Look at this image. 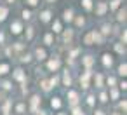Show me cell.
I'll use <instances>...</instances> for the list:
<instances>
[{
	"mask_svg": "<svg viewBox=\"0 0 127 115\" xmlns=\"http://www.w3.org/2000/svg\"><path fill=\"white\" fill-rule=\"evenodd\" d=\"M45 61H47V63H45L47 70H49V72H52V73H58V72H59V68H61V65H63V61H61V58H59V56H49Z\"/></svg>",
	"mask_w": 127,
	"mask_h": 115,
	"instance_id": "1",
	"label": "cell"
},
{
	"mask_svg": "<svg viewBox=\"0 0 127 115\" xmlns=\"http://www.w3.org/2000/svg\"><path fill=\"white\" fill-rule=\"evenodd\" d=\"M40 106H42V98H40V94H32L30 96V99H28V110L32 112V113H35L37 110H40Z\"/></svg>",
	"mask_w": 127,
	"mask_h": 115,
	"instance_id": "2",
	"label": "cell"
},
{
	"mask_svg": "<svg viewBox=\"0 0 127 115\" xmlns=\"http://www.w3.org/2000/svg\"><path fill=\"white\" fill-rule=\"evenodd\" d=\"M94 12H96V16L97 18H103V16H106L110 11H108V2H104V0H99V2H94Z\"/></svg>",
	"mask_w": 127,
	"mask_h": 115,
	"instance_id": "3",
	"label": "cell"
},
{
	"mask_svg": "<svg viewBox=\"0 0 127 115\" xmlns=\"http://www.w3.org/2000/svg\"><path fill=\"white\" fill-rule=\"evenodd\" d=\"M33 59L35 61H45L47 58H49V54H47V49L44 47V45H37L35 49H33Z\"/></svg>",
	"mask_w": 127,
	"mask_h": 115,
	"instance_id": "4",
	"label": "cell"
},
{
	"mask_svg": "<svg viewBox=\"0 0 127 115\" xmlns=\"http://www.w3.org/2000/svg\"><path fill=\"white\" fill-rule=\"evenodd\" d=\"M92 75H94V73H92V70H84V72L80 73V85H82V89H84V91H87V89H89Z\"/></svg>",
	"mask_w": 127,
	"mask_h": 115,
	"instance_id": "5",
	"label": "cell"
},
{
	"mask_svg": "<svg viewBox=\"0 0 127 115\" xmlns=\"http://www.w3.org/2000/svg\"><path fill=\"white\" fill-rule=\"evenodd\" d=\"M66 98H68V105H70V108L80 105V94H78V91H75V89H68Z\"/></svg>",
	"mask_w": 127,
	"mask_h": 115,
	"instance_id": "6",
	"label": "cell"
},
{
	"mask_svg": "<svg viewBox=\"0 0 127 115\" xmlns=\"http://www.w3.org/2000/svg\"><path fill=\"white\" fill-rule=\"evenodd\" d=\"M11 73H12V80L14 82H18V84L26 82V72L23 68H14V70H11Z\"/></svg>",
	"mask_w": 127,
	"mask_h": 115,
	"instance_id": "7",
	"label": "cell"
},
{
	"mask_svg": "<svg viewBox=\"0 0 127 115\" xmlns=\"http://www.w3.org/2000/svg\"><path fill=\"white\" fill-rule=\"evenodd\" d=\"M80 63H82V68L84 70H92V66L96 63V58L92 54H85V56L80 58Z\"/></svg>",
	"mask_w": 127,
	"mask_h": 115,
	"instance_id": "8",
	"label": "cell"
},
{
	"mask_svg": "<svg viewBox=\"0 0 127 115\" xmlns=\"http://www.w3.org/2000/svg\"><path fill=\"white\" fill-rule=\"evenodd\" d=\"M9 30H11V33L12 35H21L23 33V30H25V25H23V21H19V19H14L12 23H11V26H9Z\"/></svg>",
	"mask_w": 127,
	"mask_h": 115,
	"instance_id": "9",
	"label": "cell"
},
{
	"mask_svg": "<svg viewBox=\"0 0 127 115\" xmlns=\"http://www.w3.org/2000/svg\"><path fill=\"white\" fill-rule=\"evenodd\" d=\"M61 80H59V85H64V87H71V84H73V78H71V72L66 68L64 72H63V75L59 77Z\"/></svg>",
	"mask_w": 127,
	"mask_h": 115,
	"instance_id": "10",
	"label": "cell"
},
{
	"mask_svg": "<svg viewBox=\"0 0 127 115\" xmlns=\"http://www.w3.org/2000/svg\"><path fill=\"white\" fill-rule=\"evenodd\" d=\"M61 35H63V37H61V38H63V44H66V45H68V44H71V42H73L75 30H73V28H68V30H64V28H63Z\"/></svg>",
	"mask_w": 127,
	"mask_h": 115,
	"instance_id": "11",
	"label": "cell"
},
{
	"mask_svg": "<svg viewBox=\"0 0 127 115\" xmlns=\"http://www.w3.org/2000/svg\"><path fill=\"white\" fill-rule=\"evenodd\" d=\"M101 65H103L104 68H111V66L115 65V58H113V54L104 52V54L101 56Z\"/></svg>",
	"mask_w": 127,
	"mask_h": 115,
	"instance_id": "12",
	"label": "cell"
},
{
	"mask_svg": "<svg viewBox=\"0 0 127 115\" xmlns=\"http://www.w3.org/2000/svg\"><path fill=\"white\" fill-rule=\"evenodd\" d=\"M38 21L40 23H51L52 21V11L51 9H44V11H40V14H38Z\"/></svg>",
	"mask_w": 127,
	"mask_h": 115,
	"instance_id": "13",
	"label": "cell"
},
{
	"mask_svg": "<svg viewBox=\"0 0 127 115\" xmlns=\"http://www.w3.org/2000/svg\"><path fill=\"white\" fill-rule=\"evenodd\" d=\"M92 80H94V87L96 89H103V85H104V75L101 72H96L92 75Z\"/></svg>",
	"mask_w": 127,
	"mask_h": 115,
	"instance_id": "14",
	"label": "cell"
},
{
	"mask_svg": "<svg viewBox=\"0 0 127 115\" xmlns=\"http://www.w3.org/2000/svg\"><path fill=\"white\" fill-rule=\"evenodd\" d=\"M115 14H117V21L118 23H125V19H127V9H125V5L118 7L115 11Z\"/></svg>",
	"mask_w": 127,
	"mask_h": 115,
	"instance_id": "15",
	"label": "cell"
},
{
	"mask_svg": "<svg viewBox=\"0 0 127 115\" xmlns=\"http://www.w3.org/2000/svg\"><path fill=\"white\" fill-rule=\"evenodd\" d=\"M99 33L106 38V37H110V35L113 33V26H111L110 23H103V25L99 26Z\"/></svg>",
	"mask_w": 127,
	"mask_h": 115,
	"instance_id": "16",
	"label": "cell"
},
{
	"mask_svg": "<svg viewBox=\"0 0 127 115\" xmlns=\"http://www.w3.org/2000/svg\"><path fill=\"white\" fill-rule=\"evenodd\" d=\"M73 18H75V11L71 7H68V9L63 11V21L64 23H73Z\"/></svg>",
	"mask_w": 127,
	"mask_h": 115,
	"instance_id": "17",
	"label": "cell"
},
{
	"mask_svg": "<svg viewBox=\"0 0 127 115\" xmlns=\"http://www.w3.org/2000/svg\"><path fill=\"white\" fill-rule=\"evenodd\" d=\"M11 70H12L11 63H7V61H2V63H0V77L9 75V73H11Z\"/></svg>",
	"mask_w": 127,
	"mask_h": 115,
	"instance_id": "18",
	"label": "cell"
},
{
	"mask_svg": "<svg viewBox=\"0 0 127 115\" xmlns=\"http://www.w3.org/2000/svg\"><path fill=\"white\" fill-rule=\"evenodd\" d=\"M108 98L111 101H118L120 99V89L118 87H110L108 89Z\"/></svg>",
	"mask_w": 127,
	"mask_h": 115,
	"instance_id": "19",
	"label": "cell"
},
{
	"mask_svg": "<svg viewBox=\"0 0 127 115\" xmlns=\"http://www.w3.org/2000/svg\"><path fill=\"white\" fill-rule=\"evenodd\" d=\"M44 47H49V45H54V42H56V38H54V33L52 32H49V33H45L44 35Z\"/></svg>",
	"mask_w": 127,
	"mask_h": 115,
	"instance_id": "20",
	"label": "cell"
},
{
	"mask_svg": "<svg viewBox=\"0 0 127 115\" xmlns=\"http://www.w3.org/2000/svg\"><path fill=\"white\" fill-rule=\"evenodd\" d=\"M61 106H63V99H61V96H54V98H51V108H52V110H61Z\"/></svg>",
	"mask_w": 127,
	"mask_h": 115,
	"instance_id": "21",
	"label": "cell"
},
{
	"mask_svg": "<svg viewBox=\"0 0 127 115\" xmlns=\"http://www.w3.org/2000/svg\"><path fill=\"white\" fill-rule=\"evenodd\" d=\"M63 32V21L61 19H54L52 21V33L54 35H59Z\"/></svg>",
	"mask_w": 127,
	"mask_h": 115,
	"instance_id": "22",
	"label": "cell"
},
{
	"mask_svg": "<svg viewBox=\"0 0 127 115\" xmlns=\"http://www.w3.org/2000/svg\"><path fill=\"white\" fill-rule=\"evenodd\" d=\"M9 16V5L5 4H0V23H4Z\"/></svg>",
	"mask_w": 127,
	"mask_h": 115,
	"instance_id": "23",
	"label": "cell"
},
{
	"mask_svg": "<svg viewBox=\"0 0 127 115\" xmlns=\"http://www.w3.org/2000/svg\"><path fill=\"white\" fill-rule=\"evenodd\" d=\"M122 2H124V0H110V2H108V11L115 12L118 7H122Z\"/></svg>",
	"mask_w": 127,
	"mask_h": 115,
	"instance_id": "24",
	"label": "cell"
},
{
	"mask_svg": "<svg viewBox=\"0 0 127 115\" xmlns=\"http://www.w3.org/2000/svg\"><path fill=\"white\" fill-rule=\"evenodd\" d=\"M92 37H94V44H96V45L104 44V37L99 33V30H92Z\"/></svg>",
	"mask_w": 127,
	"mask_h": 115,
	"instance_id": "25",
	"label": "cell"
},
{
	"mask_svg": "<svg viewBox=\"0 0 127 115\" xmlns=\"http://www.w3.org/2000/svg\"><path fill=\"white\" fill-rule=\"evenodd\" d=\"M80 5H82V9H84V11L91 12V11H92V7H94V0H80Z\"/></svg>",
	"mask_w": 127,
	"mask_h": 115,
	"instance_id": "26",
	"label": "cell"
},
{
	"mask_svg": "<svg viewBox=\"0 0 127 115\" xmlns=\"http://www.w3.org/2000/svg\"><path fill=\"white\" fill-rule=\"evenodd\" d=\"M23 32H25V37H26V42H30V40H33V37H35V26H28V28H25Z\"/></svg>",
	"mask_w": 127,
	"mask_h": 115,
	"instance_id": "27",
	"label": "cell"
},
{
	"mask_svg": "<svg viewBox=\"0 0 127 115\" xmlns=\"http://www.w3.org/2000/svg\"><path fill=\"white\" fill-rule=\"evenodd\" d=\"M11 47H12V54H14V52H23V51L26 49L25 42H14V44H11Z\"/></svg>",
	"mask_w": 127,
	"mask_h": 115,
	"instance_id": "28",
	"label": "cell"
},
{
	"mask_svg": "<svg viewBox=\"0 0 127 115\" xmlns=\"http://www.w3.org/2000/svg\"><path fill=\"white\" fill-rule=\"evenodd\" d=\"M113 49H115V52H117L118 56H125V44L117 42V44H113Z\"/></svg>",
	"mask_w": 127,
	"mask_h": 115,
	"instance_id": "29",
	"label": "cell"
},
{
	"mask_svg": "<svg viewBox=\"0 0 127 115\" xmlns=\"http://www.w3.org/2000/svg\"><path fill=\"white\" fill-rule=\"evenodd\" d=\"M82 42H84L85 45H94V37H92V30H91V32H87V33L84 35Z\"/></svg>",
	"mask_w": 127,
	"mask_h": 115,
	"instance_id": "30",
	"label": "cell"
},
{
	"mask_svg": "<svg viewBox=\"0 0 127 115\" xmlns=\"http://www.w3.org/2000/svg\"><path fill=\"white\" fill-rule=\"evenodd\" d=\"M33 61V56H32V52H23L21 56H19V63H26V65H30Z\"/></svg>",
	"mask_w": 127,
	"mask_h": 115,
	"instance_id": "31",
	"label": "cell"
},
{
	"mask_svg": "<svg viewBox=\"0 0 127 115\" xmlns=\"http://www.w3.org/2000/svg\"><path fill=\"white\" fill-rule=\"evenodd\" d=\"M21 19H23V21H32V19H33V12H32L30 9H23V11H21Z\"/></svg>",
	"mask_w": 127,
	"mask_h": 115,
	"instance_id": "32",
	"label": "cell"
},
{
	"mask_svg": "<svg viewBox=\"0 0 127 115\" xmlns=\"http://www.w3.org/2000/svg\"><path fill=\"white\" fill-rule=\"evenodd\" d=\"M117 73L120 75V77H124L125 78V75H127V63L124 61V63H120L118 66H117Z\"/></svg>",
	"mask_w": 127,
	"mask_h": 115,
	"instance_id": "33",
	"label": "cell"
},
{
	"mask_svg": "<svg viewBox=\"0 0 127 115\" xmlns=\"http://www.w3.org/2000/svg\"><path fill=\"white\" fill-rule=\"evenodd\" d=\"M104 84L108 85V89H110V87H117V77H115V75H108V77L104 78Z\"/></svg>",
	"mask_w": 127,
	"mask_h": 115,
	"instance_id": "34",
	"label": "cell"
},
{
	"mask_svg": "<svg viewBox=\"0 0 127 115\" xmlns=\"http://www.w3.org/2000/svg\"><path fill=\"white\" fill-rule=\"evenodd\" d=\"M97 101L99 103H108L110 101V98H108V91H99V94H97Z\"/></svg>",
	"mask_w": 127,
	"mask_h": 115,
	"instance_id": "35",
	"label": "cell"
},
{
	"mask_svg": "<svg viewBox=\"0 0 127 115\" xmlns=\"http://www.w3.org/2000/svg\"><path fill=\"white\" fill-rule=\"evenodd\" d=\"M11 108H12V99H5L4 105H2V113H11Z\"/></svg>",
	"mask_w": 127,
	"mask_h": 115,
	"instance_id": "36",
	"label": "cell"
},
{
	"mask_svg": "<svg viewBox=\"0 0 127 115\" xmlns=\"http://www.w3.org/2000/svg\"><path fill=\"white\" fill-rule=\"evenodd\" d=\"M40 89H42L44 92L52 91V87H51V84H49V80H47V78H42V80H40Z\"/></svg>",
	"mask_w": 127,
	"mask_h": 115,
	"instance_id": "37",
	"label": "cell"
},
{
	"mask_svg": "<svg viewBox=\"0 0 127 115\" xmlns=\"http://www.w3.org/2000/svg\"><path fill=\"white\" fill-rule=\"evenodd\" d=\"M26 110H28V108H26V103H23V101H21V103H18V105L14 106V112H16V113H19V115H23Z\"/></svg>",
	"mask_w": 127,
	"mask_h": 115,
	"instance_id": "38",
	"label": "cell"
},
{
	"mask_svg": "<svg viewBox=\"0 0 127 115\" xmlns=\"http://www.w3.org/2000/svg\"><path fill=\"white\" fill-rule=\"evenodd\" d=\"M70 110H71V115H87V113H85V110H84L80 105H77V106H71Z\"/></svg>",
	"mask_w": 127,
	"mask_h": 115,
	"instance_id": "39",
	"label": "cell"
},
{
	"mask_svg": "<svg viewBox=\"0 0 127 115\" xmlns=\"http://www.w3.org/2000/svg\"><path fill=\"white\" fill-rule=\"evenodd\" d=\"M59 80H61V78H59V75H58V73H54V75L49 78V84H51V87H52V89H54V87H58V85H59Z\"/></svg>",
	"mask_w": 127,
	"mask_h": 115,
	"instance_id": "40",
	"label": "cell"
},
{
	"mask_svg": "<svg viewBox=\"0 0 127 115\" xmlns=\"http://www.w3.org/2000/svg\"><path fill=\"white\" fill-rule=\"evenodd\" d=\"M73 21H75V26H77V28H82V26L85 25V18H84V16H75Z\"/></svg>",
	"mask_w": 127,
	"mask_h": 115,
	"instance_id": "41",
	"label": "cell"
},
{
	"mask_svg": "<svg viewBox=\"0 0 127 115\" xmlns=\"http://www.w3.org/2000/svg\"><path fill=\"white\" fill-rule=\"evenodd\" d=\"M80 54V47H75V49H71V51H68V59H77V56Z\"/></svg>",
	"mask_w": 127,
	"mask_h": 115,
	"instance_id": "42",
	"label": "cell"
},
{
	"mask_svg": "<svg viewBox=\"0 0 127 115\" xmlns=\"http://www.w3.org/2000/svg\"><path fill=\"white\" fill-rule=\"evenodd\" d=\"M118 112L120 113H125L127 112V101L125 99H118Z\"/></svg>",
	"mask_w": 127,
	"mask_h": 115,
	"instance_id": "43",
	"label": "cell"
},
{
	"mask_svg": "<svg viewBox=\"0 0 127 115\" xmlns=\"http://www.w3.org/2000/svg\"><path fill=\"white\" fill-rule=\"evenodd\" d=\"M118 38H120L118 42H122V44H127V30H125V28H124L120 33H118Z\"/></svg>",
	"mask_w": 127,
	"mask_h": 115,
	"instance_id": "44",
	"label": "cell"
},
{
	"mask_svg": "<svg viewBox=\"0 0 127 115\" xmlns=\"http://www.w3.org/2000/svg\"><path fill=\"white\" fill-rule=\"evenodd\" d=\"M0 87H2L4 91H11V89H12V82H11V80H4L2 84H0Z\"/></svg>",
	"mask_w": 127,
	"mask_h": 115,
	"instance_id": "45",
	"label": "cell"
},
{
	"mask_svg": "<svg viewBox=\"0 0 127 115\" xmlns=\"http://www.w3.org/2000/svg\"><path fill=\"white\" fill-rule=\"evenodd\" d=\"M87 105L89 106H94L96 105V96L94 94H87Z\"/></svg>",
	"mask_w": 127,
	"mask_h": 115,
	"instance_id": "46",
	"label": "cell"
},
{
	"mask_svg": "<svg viewBox=\"0 0 127 115\" xmlns=\"http://www.w3.org/2000/svg\"><path fill=\"white\" fill-rule=\"evenodd\" d=\"M38 2H40V0H25V4H26L28 7H37Z\"/></svg>",
	"mask_w": 127,
	"mask_h": 115,
	"instance_id": "47",
	"label": "cell"
},
{
	"mask_svg": "<svg viewBox=\"0 0 127 115\" xmlns=\"http://www.w3.org/2000/svg\"><path fill=\"white\" fill-rule=\"evenodd\" d=\"M117 87H118L120 91H127V82H125V78H124L120 84H117Z\"/></svg>",
	"mask_w": 127,
	"mask_h": 115,
	"instance_id": "48",
	"label": "cell"
},
{
	"mask_svg": "<svg viewBox=\"0 0 127 115\" xmlns=\"http://www.w3.org/2000/svg\"><path fill=\"white\" fill-rule=\"evenodd\" d=\"M0 45H5V33L0 32Z\"/></svg>",
	"mask_w": 127,
	"mask_h": 115,
	"instance_id": "49",
	"label": "cell"
},
{
	"mask_svg": "<svg viewBox=\"0 0 127 115\" xmlns=\"http://www.w3.org/2000/svg\"><path fill=\"white\" fill-rule=\"evenodd\" d=\"M33 115H47V112H44V110H37Z\"/></svg>",
	"mask_w": 127,
	"mask_h": 115,
	"instance_id": "50",
	"label": "cell"
},
{
	"mask_svg": "<svg viewBox=\"0 0 127 115\" xmlns=\"http://www.w3.org/2000/svg\"><path fill=\"white\" fill-rule=\"evenodd\" d=\"M5 2H7V5H14V4L18 2V0H5Z\"/></svg>",
	"mask_w": 127,
	"mask_h": 115,
	"instance_id": "51",
	"label": "cell"
},
{
	"mask_svg": "<svg viewBox=\"0 0 127 115\" xmlns=\"http://www.w3.org/2000/svg\"><path fill=\"white\" fill-rule=\"evenodd\" d=\"M94 115H106V113H104L103 110H96V112H94Z\"/></svg>",
	"mask_w": 127,
	"mask_h": 115,
	"instance_id": "52",
	"label": "cell"
},
{
	"mask_svg": "<svg viewBox=\"0 0 127 115\" xmlns=\"http://www.w3.org/2000/svg\"><path fill=\"white\" fill-rule=\"evenodd\" d=\"M111 115H125V113H120V112H118V110H115V112H113V113H111Z\"/></svg>",
	"mask_w": 127,
	"mask_h": 115,
	"instance_id": "53",
	"label": "cell"
},
{
	"mask_svg": "<svg viewBox=\"0 0 127 115\" xmlns=\"http://www.w3.org/2000/svg\"><path fill=\"white\" fill-rule=\"evenodd\" d=\"M45 2H47V4H56L58 0H45Z\"/></svg>",
	"mask_w": 127,
	"mask_h": 115,
	"instance_id": "54",
	"label": "cell"
},
{
	"mask_svg": "<svg viewBox=\"0 0 127 115\" xmlns=\"http://www.w3.org/2000/svg\"><path fill=\"white\" fill-rule=\"evenodd\" d=\"M56 115H68V113H64V112H58Z\"/></svg>",
	"mask_w": 127,
	"mask_h": 115,
	"instance_id": "55",
	"label": "cell"
},
{
	"mask_svg": "<svg viewBox=\"0 0 127 115\" xmlns=\"http://www.w3.org/2000/svg\"><path fill=\"white\" fill-rule=\"evenodd\" d=\"M5 115H11V113H5Z\"/></svg>",
	"mask_w": 127,
	"mask_h": 115,
	"instance_id": "56",
	"label": "cell"
},
{
	"mask_svg": "<svg viewBox=\"0 0 127 115\" xmlns=\"http://www.w3.org/2000/svg\"><path fill=\"white\" fill-rule=\"evenodd\" d=\"M0 54H2V51H0Z\"/></svg>",
	"mask_w": 127,
	"mask_h": 115,
	"instance_id": "57",
	"label": "cell"
},
{
	"mask_svg": "<svg viewBox=\"0 0 127 115\" xmlns=\"http://www.w3.org/2000/svg\"><path fill=\"white\" fill-rule=\"evenodd\" d=\"M0 98H2V96H0Z\"/></svg>",
	"mask_w": 127,
	"mask_h": 115,
	"instance_id": "58",
	"label": "cell"
}]
</instances>
